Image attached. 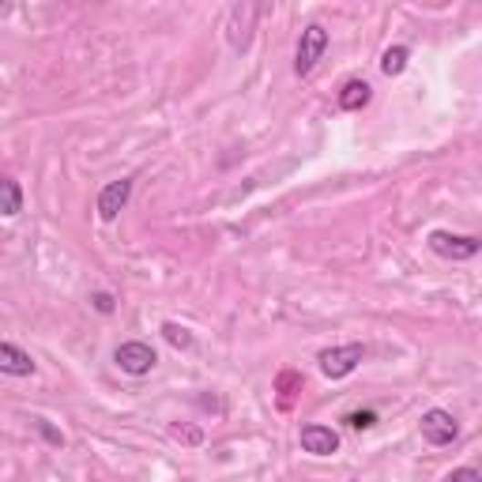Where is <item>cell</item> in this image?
<instances>
[{"label": "cell", "mask_w": 482, "mask_h": 482, "mask_svg": "<svg viewBox=\"0 0 482 482\" xmlns=\"http://www.w3.org/2000/svg\"><path fill=\"white\" fill-rule=\"evenodd\" d=\"M324 49H328V31L321 23H309L305 31H302V42H298V61H294V72L298 76H309L317 68V61L324 56Z\"/></svg>", "instance_id": "3"}, {"label": "cell", "mask_w": 482, "mask_h": 482, "mask_svg": "<svg viewBox=\"0 0 482 482\" xmlns=\"http://www.w3.org/2000/svg\"><path fill=\"white\" fill-rule=\"evenodd\" d=\"M91 302H95L98 313H113V298H109V294H95Z\"/></svg>", "instance_id": "17"}, {"label": "cell", "mask_w": 482, "mask_h": 482, "mask_svg": "<svg viewBox=\"0 0 482 482\" xmlns=\"http://www.w3.org/2000/svg\"><path fill=\"white\" fill-rule=\"evenodd\" d=\"M430 249L437 257H448V261H471L478 252V238L471 234H448V231H434L430 234Z\"/></svg>", "instance_id": "5"}, {"label": "cell", "mask_w": 482, "mask_h": 482, "mask_svg": "<svg viewBox=\"0 0 482 482\" xmlns=\"http://www.w3.org/2000/svg\"><path fill=\"white\" fill-rule=\"evenodd\" d=\"M422 437H426L430 445H452V441L460 437V422L452 418L448 411L434 407V411L422 415Z\"/></svg>", "instance_id": "6"}, {"label": "cell", "mask_w": 482, "mask_h": 482, "mask_svg": "<svg viewBox=\"0 0 482 482\" xmlns=\"http://www.w3.org/2000/svg\"><path fill=\"white\" fill-rule=\"evenodd\" d=\"M0 374H8V377H31L35 374V358L12 347V344H0Z\"/></svg>", "instance_id": "9"}, {"label": "cell", "mask_w": 482, "mask_h": 482, "mask_svg": "<svg viewBox=\"0 0 482 482\" xmlns=\"http://www.w3.org/2000/svg\"><path fill=\"white\" fill-rule=\"evenodd\" d=\"M23 211V189L15 185V181H0V215L5 219H12V215H19Z\"/></svg>", "instance_id": "11"}, {"label": "cell", "mask_w": 482, "mask_h": 482, "mask_svg": "<svg viewBox=\"0 0 482 482\" xmlns=\"http://www.w3.org/2000/svg\"><path fill=\"white\" fill-rule=\"evenodd\" d=\"M162 335H166L174 347H189V344H192L189 328H181V324H174V321H166V324H162Z\"/></svg>", "instance_id": "13"}, {"label": "cell", "mask_w": 482, "mask_h": 482, "mask_svg": "<svg viewBox=\"0 0 482 482\" xmlns=\"http://www.w3.org/2000/svg\"><path fill=\"white\" fill-rule=\"evenodd\" d=\"M370 95H374L370 83H365V79H351V83H344V91H339V109L354 113V109H362L365 102H370Z\"/></svg>", "instance_id": "10"}, {"label": "cell", "mask_w": 482, "mask_h": 482, "mask_svg": "<svg viewBox=\"0 0 482 482\" xmlns=\"http://www.w3.org/2000/svg\"><path fill=\"white\" fill-rule=\"evenodd\" d=\"M38 430H42V434H46V437H49V441H53V445H61V441H65V437H61V434H56V430H53V426H49V422H38Z\"/></svg>", "instance_id": "18"}, {"label": "cell", "mask_w": 482, "mask_h": 482, "mask_svg": "<svg viewBox=\"0 0 482 482\" xmlns=\"http://www.w3.org/2000/svg\"><path fill=\"white\" fill-rule=\"evenodd\" d=\"M407 46H392V49H385V56H381V72L385 76H400L404 68H407Z\"/></svg>", "instance_id": "12"}, {"label": "cell", "mask_w": 482, "mask_h": 482, "mask_svg": "<svg viewBox=\"0 0 482 482\" xmlns=\"http://www.w3.org/2000/svg\"><path fill=\"white\" fill-rule=\"evenodd\" d=\"M294 385H302V377H298V374H282V377H279V392H282V407H291V395H294L291 388H294Z\"/></svg>", "instance_id": "15"}, {"label": "cell", "mask_w": 482, "mask_h": 482, "mask_svg": "<svg viewBox=\"0 0 482 482\" xmlns=\"http://www.w3.org/2000/svg\"><path fill=\"white\" fill-rule=\"evenodd\" d=\"M118 365L125 374H132V377H144V374H151L155 370V351H151V344H144V339H128V344H121L118 347Z\"/></svg>", "instance_id": "4"}, {"label": "cell", "mask_w": 482, "mask_h": 482, "mask_svg": "<svg viewBox=\"0 0 482 482\" xmlns=\"http://www.w3.org/2000/svg\"><path fill=\"white\" fill-rule=\"evenodd\" d=\"M261 15H264V8H261V5H249V0L234 5L231 15H226V38H231V46H234L238 53L249 49V42H252V26H257Z\"/></svg>", "instance_id": "1"}, {"label": "cell", "mask_w": 482, "mask_h": 482, "mask_svg": "<svg viewBox=\"0 0 482 482\" xmlns=\"http://www.w3.org/2000/svg\"><path fill=\"white\" fill-rule=\"evenodd\" d=\"M174 434H178V437H185V441H192V445H196V441H200V434H196V430H181V426H178Z\"/></svg>", "instance_id": "19"}, {"label": "cell", "mask_w": 482, "mask_h": 482, "mask_svg": "<svg viewBox=\"0 0 482 482\" xmlns=\"http://www.w3.org/2000/svg\"><path fill=\"white\" fill-rule=\"evenodd\" d=\"M374 422H377L374 411H354V415H347V426H351V430H370Z\"/></svg>", "instance_id": "14"}, {"label": "cell", "mask_w": 482, "mask_h": 482, "mask_svg": "<svg viewBox=\"0 0 482 482\" xmlns=\"http://www.w3.org/2000/svg\"><path fill=\"white\" fill-rule=\"evenodd\" d=\"M362 358H365V347L362 344H344V347H332V351H321V374L324 377H332V381H339V377H347V374H354L358 365H362Z\"/></svg>", "instance_id": "2"}, {"label": "cell", "mask_w": 482, "mask_h": 482, "mask_svg": "<svg viewBox=\"0 0 482 482\" xmlns=\"http://www.w3.org/2000/svg\"><path fill=\"white\" fill-rule=\"evenodd\" d=\"M302 448L313 452V456H332V452L339 448V434L332 426H317V422H309V426H302Z\"/></svg>", "instance_id": "8"}, {"label": "cell", "mask_w": 482, "mask_h": 482, "mask_svg": "<svg viewBox=\"0 0 482 482\" xmlns=\"http://www.w3.org/2000/svg\"><path fill=\"white\" fill-rule=\"evenodd\" d=\"M445 482H482V475H478L475 467H456V471H452Z\"/></svg>", "instance_id": "16"}, {"label": "cell", "mask_w": 482, "mask_h": 482, "mask_svg": "<svg viewBox=\"0 0 482 482\" xmlns=\"http://www.w3.org/2000/svg\"><path fill=\"white\" fill-rule=\"evenodd\" d=\"M128 196H132V181L121 178V181H109L102 192H98V219L102 222H113L121 215V208L128 204Z\"/></svg>", "instance_id": "7"}]
</instances>
